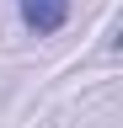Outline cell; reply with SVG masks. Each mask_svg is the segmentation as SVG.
<instances>
[{"instance_id": "cell-1", "label": "cell", "mask_w": 123, "mask_h": 128, "mask_svg": "<svg viewBox=\"0 0 123 128\" xmlns=\"http://www.w3.org/2000/svg\"><path fill=\"white\" fill-rule=\"evenodd\" d=\"M16 16H22L27 32L54 38V32H64V22H70V0H16Z\"/></svg>"}]
</instances>
